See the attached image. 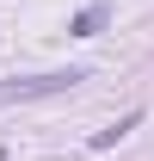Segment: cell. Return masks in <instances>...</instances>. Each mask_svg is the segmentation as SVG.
<instances>
[{"mask_svg":"<svg viewBox=\"0 0 154 161\" xmlns=\"http://www.w3.org/2000/svg\"><path fill=\"white\" fill-rule=\"evenodd\" d=\"M86 68H49V75H19V80H0V105H19V99H49V93H68L80 87Z\"/></svg>","mask_w":154,"mask_h":161,"instance_id":"obj_1","label":"cell"},{"mask_svg":"<svg viewBox=\"0 0 154 161\" xmlns=\"http://www.w3.org/2000/svg\"><path fill=\"white\" fill-rule=\"evenodd\" d=\"M105 19H111V6H105V0H93V6H80V13H74V25H68V31H74V37H99V31H105Z\"/></svg>","mask_w":154,"mask_h":161,"instance_id":"obj_2","label":"cell"},{"mask_svg":"<svg viewBox=\"0 0 154 161\" xmlns=\"http://www.w3.org/2000/svg\"><path fill=\"white\" fill-rule=\"evenodd\" d=\"M136 124H142V112H123V118H117V124H105V130H93V149H111L117 136H130Z\"/></svg>","mask_w":154,"mask_h":161,"instance_id":"obj_3","label":"cell"}]
</instances>
